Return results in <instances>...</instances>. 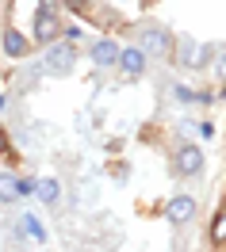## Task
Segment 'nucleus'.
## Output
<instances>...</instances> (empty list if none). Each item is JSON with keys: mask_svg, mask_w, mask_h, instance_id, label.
<instances>
[{"mask_svg": "<svg viewBox=\"0 0 226 252\" xmlns=\"http://www.w3.org/2000/svg\"><path fill=\"white\" fill-rule=\"evenodd\" d=\"M58 34H62V23H58V16H54V8L42 4L38 16H35V38L50 46V42H58Z\"/></svg>", "mask_w": 226, "mask_h": 252, "instance_id": "obj_1", "label": "nucleus"}, {"mask_svg": "<svg viewBox=\"0 0 226 252\" xmlns=\"http://www.w3.org/2000/svg\"><path fill=\"white\" fill-rule=\"evenodd\" d=\"M46 73H54V77H65L69 69H73V46H65V42H50V50H46Z\"/></svg>", "mask_w": 226, "mask_h": 252, "instance_id": "obj_2", "label": "nucleus"}, {"mask_svg": "<svg viewBox=\"0 0 226 252\" xmlns=\"http://www.w3.org/2000/svg\"><path fill=\"white\" fill-rule=\"evenodd\" d=\"M199 168H203V149H199V145H180L177 149V172L195 176Z\"/></svg>", "mask_w": 226, "mask_h": 252, "instance_id": "obj_3", "label": "nucleus"}, {"mask_svg": "<svg viewBox=\"0 0 226 252\" xmlns=\"http://www.w3.org/2000/svg\"><path fill=\"white\" fill-rule=\"evenodd\" d=\"M180 54H184L180 62L192 65V69H199V65H207V62H211V46H203V42H192V38H184V42H180Z\"/></svg>", "mask_w": 226, "mask_h": 252, "instance_id": "obj_4", "label": "nucleus"}, {"mask_svg": "<svg viewBox=\"0 0 226 252\" xmlns=\"http://www.w3.org/2000/svg\"><path fill=\"white\" fill-rule=\"evenodd\" d=\"M119 65H123V73H130V77H138V73L146 69V54H142V46L119 50Z\"/></svg>", "mask_w": 226, "mask_h": 252, "instance_id": "obj_5", "label": "nucleus"}, {"mask_svg": "<svg viewBox=\"0 0 226 252\" xmlns=\"http://www.w3.org/2000/svg\"><path fill=\"white\" fill-rule=\"evenodd\" d=\"M165 214H169V221H177V225H184V221H188V218L195 214V199H188V195H180V199H173V203H169V210H165Z\"/></svg>", "mask_w": 226, "mask_h": 252, "instance_id": "obj_6", "label": "nucleus"}, {"mask_svg": "<svg viewBox=\"0 0 226 252\" xmlns=\"http://www.w3.org/2000/svg\"><path fill=\"white\" fill-rule=\"evenodd\" d=\"M92 62L96 65H115L119 62V46H115L112 38H100L96 46H92Z\"/></svg>", "mask_w": 226, "mask_h": 252, "instance_id": "obj_7", "label": "nucleus"}, {"mask_svg": "<svg viewBox=\"0 0 226 252\" xmlns=\"http://www.w3.org/2000/svg\"><path fill=\"white\" fill-rule=\"evenodd\" d=\"M142 54H165V50H169V34L165 31H157V27H150V31L142 34Z\"/></svg>", "mask_w": 226, "mask_h": 252, "instance_id": "obj_8", "label": "nucleus"}, {"mask_svg": "<svg viewBox=\"0 0 226 252\" xmlns=\"http://www.w3.org/2000/svg\"><path fill=\"white\" fill-rule=\"evenodd\" d=\"M27 46H31V42H27L19 31H8V34H4V50H8V58H27Z\"/></svg>", "mask_w": 226, "mask_h": 252, "instance_id": "obj_9", "label": "nucleus"}, {"mask_svg": "<svg viewBox=\"0 0 226 252\" xmlns=\"http://www.w3.org/2000/svg\"><path fill=\"white\" fill-rule=\"evenodd\" d=\"M35 191H38V199H42L46 206H54L58 199H62V188H58V180H38V184H35Z\"/></svg>", "mask_w": 226, "mask_h": 252, "instance_id": "obj_10", "label": "nucleus"}, {"mask_svg": "<svg viewBox=\"0 0 226 252\" xmlns=\"http://www.w3.org/2000/svg\"><path fill=\"white\" fill-rule=\"evenodd\" d=\"M19 199V180L16 176H0V203H16Z\"/></svg>", "mask_w": 226, "mask_h": 252, "instance_id": "obj_11", "label": "nucleus"}, {"mask_svg": "<svg viewBox=\"0 0 226 252\" xmlns=\"http://www.w3.org/2000/svg\"><path fill=\"white\" fill-rule=\"evenodd\" d=\"M23 229H27V233H31L35 241H46V233H42V225H38V221H35L31 214H27V218H23Z\"/></svg>", "mask_w": 226, "mask_h": 252, "instance_id": "obj_12", "label": "nucleus"}, {"mask_svg": "<svg viewBox=\"0 0 226 252\" xmlns=\"http://www.w3.org/2000/svg\"><path fill=\"white\" fill-rule=\"evenodd\" d=\"M211 241H226V214H219L215 229H211Z\"/></svg>", "mask_w": 226, "mask_h": 252, "instance_id": "obj_13", "label": "nucleus"}, {"mask_svg": "<svg viewBox=\"0 0 226 252\" xmlns=\"http://www.w3.org/2000/svg\"><path fill=\"white\" fill-rule=\"evenodd\" d=\"M4 153H8V134L0 130V157H4Z\"/></svg>", "mask_w": 226, "mask_h": 252, "instance_id": "obj_14", "label": "nucleus"}, {"mask_svg": "<svg viewBox=\"0 0 226 252\" xmlns=\"http://www.w3.org/2000/svg\"><path fill=\"white\" fill-rule=\"evenodd\" d=\"M219 73H223V77H226V54H223V62H219Z\"/></svg>", "mask_w": 226, "mask_h": 252, "instance_id": "obj_15", "label": "nucleus"}]
</instances>
